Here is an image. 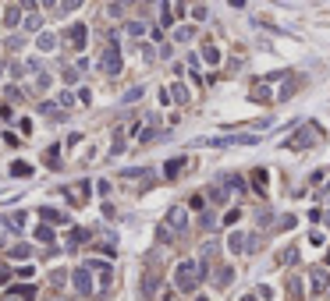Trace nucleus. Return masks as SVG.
Masks as SVG:
<instances>
[{
    "label": "nucleus",
    "mask_w": 330,
    "mask_h": 301,
    "mask_svg": "<svg viewBox=\"0 0 330 301\" xmlns=\"http://www.w3.org/2000/svg\"><path fill=\"white\" fill-rule=\"evenodd\" d=\"M174 280H178V291L192 294V291L199 287V280H203V269H199L196 262H178V269H174Z\"/></svg>",
    "instance_id": "nucleus-1"
},
{
    "label": "nucleus",
    "mask_w": 330,
    "mask_h": 301,
    "mask_svg": "<svg viewBox=\"0 0 330 301\" xmlns=\"http://www.w3.org/2000/svg\"><path fill=\"white\" fill-rule=\"evenodd\" d=\"M71 283H75V291H78V294H93V277H89V269H75Z\"/></svg>",
    "instance_id": "nucleus-2"
},
{
    "label": "nucleus",
    "mask_w": 330,
    "mask_h": 301,
    "mask_svg": "<svg viewBox=\"0 0 330 301\" xmlns=\"http://www.w3.org/2000/svg\"><path fill=\"white\" fill-rule=\"evenodd\" d=\"M103 71L107 74L121 71V53H117V46H107V53H103Z\"/></svg>",
    "instance_id": "nucleus-3"
},
{
    "label": "nucleus",
    "mask_w": 330,
    "mask_h": 301,
    "mask_svg": "<svg viewBox=\"0 0 330 301\" xmlns=\"http://www.w3.org/2000/svg\"><path fill=\"white\" fill-rule=\"evenodd\" d=\"M312 139H316V135H312V128H305L302 135L288 139V149H298V153H302V149H309V145H312Z\"/></svg>",
    "instance_id": "nucleus-4"
},
{
    "label": "nucleus",
    "mask_w": 330,
    "mask_h": 301,
    "mask_svg": "<svg viewBox=\"0 0 330 301\" xmlns=\"http://www.w3.org/2000/svg\"><path fill=\"white\" fill-rule=\"evenodd\" d=\"M312 287H316V294H323L330 287V273H327V269H316V273H312Z\"/></svg>",
    "instance_id": "nucleus-5"
},
{
    "label": "nucleus",
    "mask_w": 330,
    "mask_h": 301,
    "mask_svg": "<svg viewBox=\"0 0 330 301\" xmlns=\"http://www.w3.org/2000/svg\"><path fill=\"white\" fill-rule=\"evenodd\" d=\"M206 199H209V202H213V206H220L224 199H228V188H224V185H213V188H209V191H206Z\"/></svg>",
    "instance_id": "nucleus-6"
},
{
    "label": "nucleus",
    "mask_w": 330,
    "mask_h": 301,
    "mask_svg": "<svg viewBox=\"0 0 330 301\" xmlns=\"http://www.w3.org/2000/svg\"><path fill=\"white\" fill-rule=\"evenodd\" d=\"M68 36H71V46H75V50H78V46H85V25H75Z\"/></svg>",
    "instance_id": "nucleus-7"
},
{
    "label": "nucleus",
    "mask_w": 330,
    "mask_h": 301,
    "mask_svg": "<svg viewBox=\"0 0 330 301\" xmlns=\"http://www.w3.org/2000/svg\"><path fill=\"white\" fill-rule=\"evenodd\" d=\"M288 298H291V301L302 298V280H298V277H288Z\"/></svg>",
    "instance_id": "nucleus-8"
},
{
    "label": "nucleus",
    "mask_w": 330,
    "mask_h": 301,
    "mask_svg": "<svg viewBox=\"0 0 330 301\" xmlns=\"http://www.w3.org/2000/svg\"><path fill=\"white\" fill-rule=\"evenodd\" d=\"M171 223H174L178 231H185V227H188V216H185V209H174V213H171Z\"/></svg>",
    "instance_id": "nucleus-9"
},
{
    "label": "nucleus",
    "mask_w": 330,
    "mask_h": 301,
    "mask_svg": "<svg viewBox=\"0 0 330 301\" xmlns=\"http://www.w3.org/2000/svg\"><path fill=\"white\" fill-rule=\"evenodd\" d=\"M14 298H18V301H28V298H36V287H28V283H22V287H14Z\"/></svg>",
    "instance_id": "nucleus-10"
},
{
    "label": "nucleus",
    "mask_w": 330,
    "mask_h": 301,
    "mask_svg": "<svg viewBox=\"0 0 330 301\" xmlns=\"http://www.w3.org/2000/svg\"><path fill=\"white\" fill-rule=\"evenodd\" d=\"M7 255H11V259H28V255H32V248H28V245H14Z\"/></svg>",
    "instance_id": "nucleus-11"
},
{
    "label": "nucleus",
    "mask_w": 330,
    "mask_h": 301,
    "mask_svg": "<svg viewBox=\"0 0 330 301\" xmlns=\"http://www.w3.org/2000/svg\"><path fill=\"white\" fill-rule=\"evenodd\" d=\"M7 227H11V231H22V227H25V213H11V216H7Z\"/></svg>",
    "instance_id": "nucleus-12"
},
{
    "label": "nucleus",
    "mask_w": 330,
    "mask_h": 301,
    "mask_svg": "<svg viewBox=\"0 0 330 301\" xmlns=\"http://www.w3.org/2000/svg\"><path fill=\"white\" fill-rule=\"evenodd\" d=\"M85 188H89V185H85V181H82V185H75V188H68V195H71L75 202H82V195H85Z\"/></svg>",
    "instance_id": "nucleus-13"
},
{
    "label": "nucleus",
    "mask_w": 330,
    "mask_h": 301,
    "mask_svg": "<svg viewBox=\"0 0 330 301\" xmlns=\"http://www.w3.org/2000/svg\"><path fill=\"white\" fill-rule=\"evenodd\" d=\"M85 237H89V231H71V237H68V245L75 248V245H82Z\"/></svg>",
    "instance_id": "nucleus-14"
},
{
    "label": "nucleus",
    "mask_w": 330,
    "mask_h": 301,
    "mask_svg": "<svg viewBox=\"0 0 330 301\" xmlns=\"http://www.w3.org/2000/svg\"><path fill=\"white\" fill-rule=\"evenodd\" d=\"M36 237L43 241V245H50V241H53V231H50V227H36Z\"/></svg>",
    "instance_id": "nucleus-15"
},
{
    "label": "nucleus",
    "mask_w": 330,
    "mask_h": 301,
    "mask_svg": "<svg viewBox=\"0 0 330 301\" xmlns=\"http://www.w3.org/2000/svg\"><path fill=\"white\" fill-rule=\"evenodd\" d=\"M39 213H43V220H50V223H61V220H64L57 209H39Z\"/></svg>",
    "instance_id": "nucleus-16"
},
{
    "label": "nucleus",
    "mask_w": 330,
    "mask_h": 301,
    "mask_svg": "<svg viewBox=\"0 0 330 301\" xmlns=\"http://www.w3.org/2000/svg\"><path fill=\"white\" fill-rule=\"evenodd\" d=\"M178 39H181V43H188L192 36H196V28H188V25H181V28H178V32H174Z\"/></svg>",
    "instance_id": "nucleus-17"
},
{
    "label": "nucleus",
    "mask_w": 330,
    "mask_h": 301,
    "mask_svg": "<svg viewBox=\"0 0 330 301\" xmlns=\"http://www.w3.org/2000/svg\"><path fill=\"white\" fill-rule=\"evenodd\" d=\"M171 93H174L178 103H185V99H188V89H185V85H171Z\"/></svg>",
    "instance_id": "nucleus-18"
},
{
    "label": "nucleus",
    "mask_w": 330,
    "mask_h": 301,
    "mask_svg": "<svg viewBox=\"0 0 330 301\" xmlns=\"http://www.w3.org/2000/svg\"><path fill=\"white\" fill-rule=\"evenodd\" d=\"M228 245H231V252H242V248H245V241H242V234H231V237H228Z\"/></svg>",
    "instance_id": "nucleus-19"
},
{
    "label": "nucleus",
    "mask_w": 330,
    "mask_h": 301,
    "mask_svg": "<svg viewBox=\"0 0 330 301\" xmlns=\"http://www.w3.org/2000/svg\"><path fill=\"white\" fill-rule=\"evenodd\" d=\"M252 185L263 191V188H266V170H256V174H252Z\"/></svg>",
    "instance_id": "nucleus-20"
},
{
    "label": "nucleus",
    "mask_w": 330,
    "mask_h": 301,
    "mask_svg": "<svg viewBox=\"0 0 330 301\" xmlns=\"http://www.w3.org/2000/svg\"><path fill=\"white\" fill-rule=\"evenodd\" d=\"M18 18H22V14H18V7H7V14H4V22H7V25H18Z\"/></svg>",
    "instance_id": "nucleus-21"
},
{
    "label": "nucleus",
    "mask_w": 330,
    "mask_h": 301,
    "mask_svg": "<svg viewBox=\"0 0 330 301\" xmlns=\"http://www.w3.org/2000/svg\"><path fill=\"white\" fill-rule=\"evenodd\" d=\"M11 174H18V177H25V174H32V167H28V163H14V167H11Z\"/></svg>",
    "instance_id": "nucleus-22"
},
{
    "label": "nucleus",
    "mask_w": 330,
    "mask_h": 301,
    "mask_svg": "<svg viewBox=\"0 0 330 301\" xmlns=\"http://www.w3.org/2000/svg\"><path fill=\"white\" fill-rule=\"evenodd\" d=\"M39 46H43V50H53L57 39H53V36H39Z\"/></svg>",
    "instance_id": "nucleus-23"
},
{
    "label": "nucleus",
    "mask_w": 330,
    "mask_h": 301,
    "mask_svg": "<svg viewBox=\"0 0 330 301\" xmlns=\"http://www.w3.org/2000/svg\"><path fill=\"white\" fill-rule=\"evenodd\" d=\"M203 57H206V60H209V64H217V60H220V53H217V50H213V46H206V50H203Z\"/></svg>",
    "instance_id": "nucleus-24"
},
{
    "label": "nucleus",
    "mask_w": 330,
    "mask_h": 301,
    "mask_svg": "<svg viewBox=\"0 0 330 301\" xmlns=\"http://www.w3.org/2000/svg\"><path fill=\"white\" fill-rule=\"evenodd\" d=\"M181 167H185L181 160H171V163H167V167H163V170H167V174H178V170H181Z\"/></svg>",
    "instance_id": "nucleus-25"
},
{
    "label": "nucleus",
    "mask_w": 330,
    "mask_h": 301,
    "mask_svg": "<svg viewBox=\"0 0 330 301\" xmlns=\"http://www.w3.org/2000/svg\"><path fill=\"white\" fill-rule=\"evenodd\" d=\"M298 259V252L295 248H288V252H280V262H295Z\"/></svg>",
    "instance_id": "nucleus-26"
},
{
    "label": "nucleus",
    "mask_w": 330,
    "mask_h": 301,
    "mask_svg": "<svg viewBox=\"0 0 330 301\" xmlns=\"http://www.w3.org/2000/svg\"><path fill=\"white\" fill-rule=\"evenodd\" d=\"M228 280H231V266H224L220 273H217V283H228Z\"/></svg>",
    "instance_id": "nucleus-27"
},
{
    "label": "nucleus",
    "mask_w": 330,
    "mask_h": 301,
    "mask_svg": "<svg viewBox=\"0 0 330 301\" xmlns=\"http://www.w3.org/2000/svg\"><path fill=\"white\" fill-rule=\"evenodd\" d=\"M128 32H131V36H142V32H146V25H139V22H131V25H128Z\"/></svg>",
    "instance_id": "nucleus-28"
},
{
    "label": "nucleus",
    "mask_w": 330,
    "mask_h": 301,
    "mask_svg": "<svg viewBox=\"0 0 330 301\" xmlns=\"http://www.w3.org/2000/svg\"><path fill=\"white\" fill-rule=\"evenodd\" d=\"M43 22H39V14H28V22H25V28H39Z\"/></svg>",
    "instance_id": "nucleus-29"
},
{
    "label": "nucleus",
    "mask_w": 330,
    "mask_h": 301,
    "mask_svg": "<svg viewBox=\"0 0 330 301\" xmlns=\"http://www.w3.org/2000/svg\"><path fill=\"white\" fill-rule=\"evenodd\" d=\"M139 96H142V89H131V93H125V103H135Z\"/></svg>",
    "instance_id": "nucleus-30"
},
{
    "label": "nucleus",
    "mask_w": 330,
    "mask_h": 301,
    "mask_svg": "<svg viewBox=\"0 0 330 301\" xmlns=\"http://www.w3.org/2000/svg\"><path fill=\"white\" fill-rule=\"evenodd\" d=\"M78 4H82V0H61V7H64V11H75Z\"/></svg>",
    "instance_id": "nucleus-31"
},
{
    "label": "nucleus",
    "mask_w": 330,
    "mask_h": 301,
    "mask_svg": "<svg viewBox=\"0 0 330 301\" xmlns=\"http://www.w3.org/2000/svg\"><path fill=\"white\" fill-rule=\"evenodd\" d=\"M4 301H18V298H4Z\"/></svg>",
    "instance_id": "nucleus-32"
}]
</instances>
